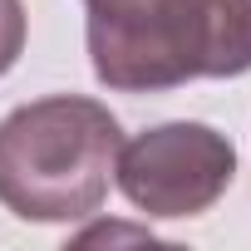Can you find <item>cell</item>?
<instances>
[{"label": "cell", "mask_w": 251, "mask_h": 251, "mask_svg": "<svg viewBox=\"0 0 251 251\" xmlns=\"http://www.w3.org/2000/svg\"><path fill=\"white\" fill-rule=\"evenodd\" d=\"M89 64L103 89L163 94L251 69V0H84Z\"/></svg>", "instance_id": "cell-1"}, {"label": "cell", "mask_w": 251, "mask_h": 251, "mask_svg": "<svg viewBox=\"0 0 251 251\" xmlns=\"http://www.w3.org/2000/svg\"><path fill=\"white\" fill-rule=\"evenodd\" d=\"M118 118L84 94H50L0 118V202L20 222H79L108 197Z\"/></svg>", "instance_id": "cell-2"}, {"label": "cell", "mask_w": 251, "mask_h": 251, "mask_svg": "<svg viewBox=\"0 0 251 251\" xmlns=\"http://www.w3.org/2000/svg\"><path fill=\"white\" fill-rule=\"evenodd\" d=\"M236 177V148L212 123H158L118 148L113 182L143 217H202Z\"/></svg>", "instance_id": "cell-3"}, {"label": "cell", "mask_w": 251, "mask_h": 251, "mask_svg": "<svg viewBox=\"0 0 251 251\" xmlns=\"http://www.w3.org/2000/svg\"><path fill=\"white\" fill-rule=\"evenodd\" d=\"M25 35H30L25 5L20 0H0V74H10L15 59L25 54Z\"/></svg>", "instance_id": "cell-4"}]
</instances>
